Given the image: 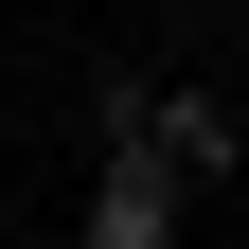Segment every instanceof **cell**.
Wrapping results in <instances>:
<instances>
[{"label":"cell","mask_w":249,"mask_h":249,"mask_svg":"<svg viewBox=\"0 0 249 249\" xmlns=\"http://www.w3.org/2000/svg\"><path fill=\"white\" fill-rule=\"evenodd\" d=\"M178 196H196L178 160H142V142H107V178H89L71 249H178Z\"/></svg>","instance_id":"6da1fadb"},{"label":"cell","mask_w":249,"mask_h":249,"mask_svg":"<svg viewBox=\"0 0 249 249\" xmlns=\"http://www.w3.org/2000/svg\"><path fill=\"white\" fill-rule=\"evenodd\" d=\"M142 160H178V178H231V160H249V107L160 71V89H142Z\"/></svg>","instance_id":"7a4b0ae2"},{"label":"cell","mask_w":249,"mask_h":249,"mask_svg":"<svg viewBox=\"0 0 249 249\" xmlns=\"http://www.w3.org/2000/svg\"><path fill=\"white\" fill-rule=\"evenodd\" d=\"M0 231H18V196H0Z\"/></svg>","instance_id":"3957f363"}]
</instances>
